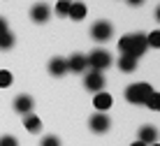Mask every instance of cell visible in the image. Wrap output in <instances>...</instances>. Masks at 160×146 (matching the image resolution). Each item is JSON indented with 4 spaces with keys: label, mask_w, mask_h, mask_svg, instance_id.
<instances>
[{
    "label": "cell",
    "mask_w": 160,
    "mask_h": 146,
    "mask_svg": "<svg viewBox=\"0 0 160 146\" xmlns=\"http://www.w3.org/2000/svg\"><path fill=\"white\" fill-rule=\"evenodd\" d=\"M49 72H51L53 77H63L65 72H68V60H65V58H51Z\"/></svg>",
    "instance_id": "cell-12"
},
{
    "label": "cell",
    "mask_w": 160,
    "mask_h": 146,
    "mask_svg": "<svg viewBox=\"0 0 160 146\" xmlns=\"http://www.w3.org/2000/svg\"><path fill=\"white\" fill-rule=\"evenodd\" d=\"M86 12H88V9H86L84 3H72V5H70L68 16H70V19H74V21H81V19L86 16Z\"/></svg>",
    "instance_id": "cell-13"
},
{
    "label": "cell",
    "mask_w": 160,
    "mask_h": 146,
    "mask_svg": "<svg viewBox=\"0 0 160 146\" xmlns=\"http://www.w3.org/2000/svg\"><path fill=\"white\" fill-rule=\"evenodd\" d=\"M23 125H26V130H28V132H40L42 130V121L37 118V116H32V114H26Z\"/></svg>",
    "instance_id": "cell-15"
},
{
    "label": "cell",
    "mask_w": 160,
    "mask_h": 146,
    "mask_svg": "<svg viewBox=\"0 0 160 146\" xmlns=\"http://www.w3.org/2000/svg\"><path fill=\"white\" fill-rule=\"evenodd\" d=\"M128 3H130V5H142L144 0H128Z\"/></svg>",
    "instance_id": "cell-24"
},
{
    "label": "cell",
    "mask_w": 160,
    "mask_h": 146,
    "mask_svg": "<svg viewBox=\"0 0 160 146\" xmlns=\"http://www.w3.org/2000/svg\"><path fill=\"white\" fill-rule=\"evenodd\" d=\"M12 83V74L7 70H0V88H7Z\"/></svg>",
    "instance_id": "cell-19"
},
{
    "label": "cell",
    "mask_w": 160,
    "mask_h": 146,
    "mask_svg": "<svg viewBox=\"0 0 160 146\" xmlns=\"http://www.w3.org/2000/svg\"><path fill=\"white\" fill-rule=\"evenodd\" d=\"M146 104L151 107V109H156V111H158V109H160V93H153L151 98L146 100Z\"/></svg>",
    "instance_id": "cell-20"
},
{
    "label": "cell",
    "mask_w": 160,
    "mask_h": 146,
    "mask_svg": "<svg viewBox=\"0 0 160 146\" xmlns=\"http://www.w3.org/2000/svg\"><path fill=\"white\" fill-rule=\"evenodd\" d=\"M132 146H146V144H142V142H135V144H132Z\"/></svg>",
    "instance_id": "cell-25"
},
{
    "label": "cell",
    "mask_w": 160,
    "mask_h": 146,
    "mask_svg": "<svg viewBox=\"0 0 160 146\" xmlns=\"http://www.w3.org/2000/svg\"><path fill=\"white\" fill-rule=\"evenodd\" d=\"M118 49H121V56H132V58H139V56L148 49L146 35H142V33L123 35V37L118 40Z\"/></svg>",
    "instance_id": "cell-1"
},
{
    "label": "cell",
    "mask_w": 160,
    "mask_h": 146,
    "mask_svg": "<svg viewBox=\"0 0 160 146\" xmlns=\"http://www.w3.org/2000/svg\"><path fill=\"white\" fill-rule=\"evenodd\" d=\"M14 109L19 111V114H30V109H32V98H30V95H19V98L14 100Z\"/></svg>",
    "instance_id": "cell-11"
},
{
    "label": "cell",
    "mask_w": 160,
    "mask_h": 146,
    "mask_svg": "<svg viewBox=\"0 0 160 146\" xmlns=\"http://www.w3.org/2000/svg\"><path fill=\"white\" fill-rule=\"evenodd\" d=\"M42 146H60V139L53 137V134H49V137L42 139Z\"/></svg>",
    "instance_id": "cell-22"
},
{
    "label": "cell",
    "mask_w": 160,
    "mask_h": 146,
    "mask_svg": "<svg viewBox=\"0 0 160 146\" xmlns=\"http://www.w3.org/2000/svg\"><path fill=\"white\" fill-rule=\"evenodd\" d=\"M88 67V60H86V56H81V53H74L72 58L68 60V70L70 72H77V74H79V72H84Z\"/></svg>",
    "instance_id": "cell-8"
},
{
    "label": "cell",
    "mask_w": 160,
    "mask_h": 146,
    "mask_svg": "<svg viewBox=\"0 0 160 146\" xmlns=\"http://www.w3.org/2000/svg\"><path fill=\"white\" fill-rule=\"evenodd\" d=\"M86 60H88V67H93V72H102L112 65V56L107 51H102V49H95Z\"/></svg>",
    "instance_id": "cell-3"
},
{
    "label": "cell",
    "mask_w": 160,
    "mask_h": 146,
    "mask_svg": "<svg viewBox=\"0 0 160 146\" xmlns=\"http://www.w3.org/2000/svg\"><path fill=\"white\" fill-rule=\"evenodd\" d=\"M151 146H160V144H151Z\"/></svg>",
    "instance_id": "cell-27"
},
{
    "label": "cell",
    "mask_w": 160,
    "mask_h": 146,
    "mask_svg": "<svg viewBox=\"0 0 160 146\" xmlns=\"http://www.w3.org/2000/svg\"><path fill=\"white\" fill-rule=\"evenodd\" d=\"M12 47H14V35L7 30L0 35V49H12Z\"/></svg>",
    "instance_id": "cell-16"
},
{
    "label": "cell",
    "mask_w": 160,
    "mask_h": 146,
    "mask_svg": "<svg viewBox=\"0 0 160 146\" xmlns=\"http://www.w3.org/2000/svg\"><path fill=\"white\" fill-rule=\"evenodd\" d=\"M118 70L121 72H135L137 70V58H132V56H121L118 58Z\"/></svg>",
    "instance_id": "cell-14"
},
{
    "label": "cell",
    "mask_w": 160,
    "mask_h": 146,
    "mask_svg": "<svg viewBox=\"0 0 160 146\" xmlns=\"http://www.w3.org/2000/svg\"><path fill=\"white\" fill-rule=\"evenodd\" d=\"M91 35H93V40H98V42H107V40H112V35H114V28L109 21H95L91 28Z\"/></svg>",
    "instance_id": "cell-4"
},
{
    "label": "cell",
    "mask_w": 160,
    "mask_h": 146,
    "mask_svg": "<svg viewBox=\"0 0 160 146\" xmlns=\"http://www.w3.org/2000/svg\"><path fill=\"white\" fill-rule=\"evenodd\" d=\"M146 44L153 47V49H160V30H153L151 35L146 37Z\"/></svg>",
    "instance_id": "cell-18"
},
{
    "label": "cell",
    "mask_w": 160,
    "mask_h": 146,
    "mask_svg": "<svg viewBox=\"0 0 160 146\" xmlns=\"http://www.w3.org/2000/svg\"><path fill=\"white\" fill-rule=\"evenodd\" d=\"M49 14H51V9H49L47 3H37L35 7L30 9V19L35 21V23H44V21L49 19Z\"/></svg>",
    "instance_id": "cell-7"
},
{
    "label": "cell",
    "mask_w": 160,
    "mask_h": 146,
    "mask_svg": "<svg viewBox=\"0 0 160 146\" xmlns=\"http://www.w3.org/2000/svg\"><path fill=\"white\" fill-rule=\"evenodd\" d=\"M156 16H158V21H160V7H158V9H156Z\"/></svg>",
    "instance_id": "cell-26"
},
{
    "label": "cell",
    "mask_w": 160,
    "mask_h": 146,
    "mask_svg": "<svg viewBox=\"0 0 160 146\" xmlns=\"http://www.w3.org/2000/svg\"><path fill=\"white\" fill-rule=\"evenodd\" d=\"M84 86L88 88V91H93V93H100L102 88H104V77H102V72H88L86 79H84Z\"/></svg>",
    "instance_id": "cell-5"
},
{
    "label": "cell",
    "mask_w": 160,
    "mask_h": 146,
    "mask_svg": "<svg viewBox=\"0 0 160 146\" xmlns=\"http://www.w3.org/2000/svg\"><path fill=\"white\" fill-rule=\"evenodd\" d=\"M2 33H7V21L0 16V35H2Z\"/></svg>",
    "instance_id": "cell-23"
},
{
    "label": "cell",
    "mask_w": 160,
    "mask_h": 146,
    "mask_svg": "<svg viewBox=\"0 0 160 146\" xmlns=\"http://www.w3.org/2000/svg\"><path fill=\"white\" fill-rule=\"evenodd\" d=\"M153 95V88L148 86V83H130L128 88H125V100L132 104H146V100Z\"/></svg>",
    "instance_id": "cell-2"
},
{
    "label": "cell",
    "mask_w": 160,
    "mask_h": 146,
    "mask_svg": "<svg viewBox=\"0 0 160 146\" xmlns=\"http://www.w3.org/2000/svg\"><path fill=\"white\" fill-rule=\"evenodd\" d=\"M158 111H160V109H158Z\"/></svg>",
    "instance_id": "cell-28"
},
{
    "label": "cell",
    "mask_w": 160,
    "mask_h": 146,
    "mask_svg": "<svg viewBox=\"0 0 160 146\" xmlns=\"http://www.w3.org/2000/svg\"><path fill=\"white\" fill-rule=\"evenodd\" d=\"M0 146H19V142L12 134H5V137H0Z\"/></svg>",
    "instance_id": "cell-21"
},
{
    "label": "cell",
    "mask_w": 160,
    "mask_h": 146,
    "mask_svg": "<svg viewBox=\"0 0 160 146\" xmlns=\"http://www.w3.org/2000/svg\"><path fill=\"white\" fill-rule=\"evenodd\" d=\"M70 5H72V0H58V5H56V14H58V16H68Z\"/></svg>",
    "instance_id": "cell-17"
},
{
    "label": "cell",
    "mask_w": 160,
    "mask_h": 146,
    "mask_svg": "<svg viewBox=\"0 0 160 146\" xmlns=\"http://www.w3.org/2000/svg\"><path fill=\"white\" fill-rule=\"evenodd\" d=\"M88 125H91V130H93V132H107V130H109V118L102 114V111H98V114H93V116H91Z\"/></svg>",
    "instance_id": "cell-6"
},
{
    "label": "cell",
    "mask_w": 160,
    "mask_h": 146,
    "mask_svg": "<svg viewBox=\"0 0 160 146\" xmlns=\"http://www.w3.org/2000/svg\"><path fill=\"white\" fill-rule=\"evenodd\" d=\"M93 107H95L98 111L109 109V107H112V95H109V93H104V91L95 93V98H93Z\"/></svg>",
    "instance_id": "cell-10"
},
{
    "label": "cell",
    "mask_w": 160,
    "mask_h": 146,
    "mask_svg": "<svg viewBox=\"0 0 160 146\" xmlns=\"http://www.w3.org/2000/svg\"><path fill=\"white\" fill-rule=\"evenodd\" d=\"M139 142L142 144H156L158 142V130L153 125H142L139 128Z\"/></svg>",
    "instance_id": "cell-9"
}]
</instances>
